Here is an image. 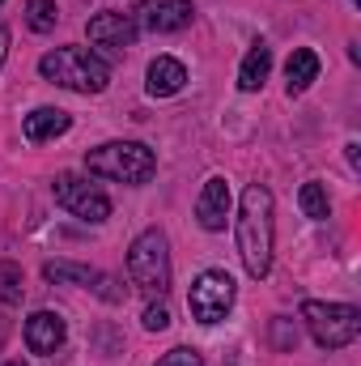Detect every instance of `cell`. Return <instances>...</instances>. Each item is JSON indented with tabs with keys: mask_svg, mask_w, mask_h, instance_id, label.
I'll return each mask as SVG.
<instances>
[{
	"mask_svg": "<svg viewBox=\"0 0 361 366\" xmlns=\"http://www.w3.org/2000/svg\"><path fill=\"white\" fill-rule=\"evenodd\" d=\"M272 239H276V222H272V192L264 183H247L243 204H238V256L247 264V273L268 277L272 269Z\"/></svg>",
	"mask_w": 361,
	"mask_h": 366,
	"instance_id": "obj_1",
	"label": "cell"
},
{
	"mask_svg": "<svg viewBox=\"0 0 361 366\" xmlns=\"http://www.w3.org/2000/svg\"><path fill=\"white\" fill-rule=\"evenodd\" d=\"M39 73L64 90H77V94H102L111 86V69L86 51V47H56L39 60Z\"/></svg>",
	"mask_w": 361,
	"mask_h": 366,
	"instance_id": "obj_2",
	"label": "cell"
},
{
	"mask_svg": "<svg viewBox=\"0 0 361 366\" xmlns=\"http://www.w3.org/2000/svg\"><path fill=\"white\" fill-rule=\"evenodd\" d=\"M86 167H90V175L115 183H145L158 171V158L141 141H111V145H98L86 154Z\"/></svg>",
	"mask_w": 361,
	"mask_h": 366,
	"instance_id": "obj_3",
	"label": "cell"
},
{
	"mask_svg": "<svg viewBox=\"0 0 361 366\" xmlns=\"http://www.w3.org/2000/svg\"><path fill=\"white\" fill-rule=\"evenodd\" d=\"M128 277L136 290L162 298L171 290V252H166V234L162 230H145L132 247H128Z\"/></svg>",
	"mask_w": 361,
	"mask_h": 366,
	"instance_id": "obj_4",
	"label": "cell"
},
{
	"mask_svg": "<svg viewBox=\"0 0 361 366\" xmlns=\"http://www.w3.org/2000/svg\"><path fill=\"white\" fill-rule=\"evenodd\" d=\"M302 320H306L310 337L323 350H345V345L357 341L361 332V311L349 307V302H319V298H310V302H302Z\"/></svg>",
	"mask_w": 361,
	"mask_h": 366,
	"instance_id": "obj_5",
	"label": "cell"
},
{
	"mask_svg": "<svg viewBox=\"0 0 361 366\" xmlns=\"http://www.w3.org/2000/svg\"><path fill=\"white\" fill-rule=\"evenodd\" d=\"M187 307H191V315L200 320V324H221L225 320V311L234 307V277L221 273V269H208V273H200L191 281V290H187Z\"/></svg>",
	"mask_w": 361,
	"mask_h": 366,
	"instance_id": "obj_6",
	"label": "cell"
},
{
	"mask_svg": "<svg viewBox=\"0 0 361 366\" xmlns=\"http://www.w3.org/2000/svg\"><path fill=\"white\" fill-rule=\"evenodd\" d=\"M51 192H56V204H64V209L77 213L81 222H106V217H111L106 192H98L93 183L77 179V175H56Z\"/></svg>",
	"mask_w": 361,
	"mask_h": 366,
	"instance_id": "obj_7",
	"label": "cell"
},
{
	"mask_svg": "<svg viewBox=\"0 0 361 366\" xmlns=\"http://www.w3.org/2000/svg\"><path fill=\"white\" fill-rule=\"evenodd\" d=\"M86 34H90L93 47L123 51V47H132V43H136V21H132L128 13H98V17H90Z\"/></svg>",
	"mask_w": 361,
	"mask_h": 366,
	"instance_id": "obj_8",
	"label": "cell"
},
{
	"mask_svg": "<svg viewBox=\"0 0 361 366\" xmlns=\"http://www.w3.org/2000/svg\"><path fill=\"white\" fill-rule=\"evenodd\" d=\"M230 183L221 179V175H213V179L200 187V200H195V217H200V226L204 230H225V222H230Z\"/></svg>",
	"mask_w": 361,
	"mask_h": 366,
	"instance_id": "obj_9",
	"label": "cell"
},
{
	"mask_svg": "<svg viewBox=\"0 0 361 366\" xmlns=\"http://www.w3.org/2000/svg\"><path fill=\"white\" fill-rule=\"evenodd\" d=\"M191 21V0H145L141 4V26L153 34H175Z\"/></svg>",
	"mask_w": 361,
	"mask_h": 366,
	"instance_id": "obj_10",
	"label": "cell"
},
{
	"mask_svg": "<svg viewBox=\"0 0 361 366\" xmlns=\"http://www.w3.org/2000/svg\"><path fill=\"white\" fill-rule=\"evenodd\" d=\"M26 345L30 354H56L64 345V320L56 311H34L26 320Z\"/></svg>",
	"mask_w": 361,
	"mask_h": 366,
	"instance_id": "obj_11",
	"label": "cell"
},
{
	"mask_svg": "<svg viewBox=\"0 0 361 366\" xmlns=\"http://www.w3.org/2000/svg\"><path fill=\"white\" fill-rule=\"evenodd\" d=\"M68 128H73V115H68V111H60V107H39V111H30V115H26V124H21L26 141H34V145L56 141V137H64Z\"/></svg>",
	"mask_w": 361,
	"mask_h": 366,
	"instance_id": "obj_12",
	"label": "cell"
},
{
	"mask_svg": "<svg viewBox=\"0 0 361 366\" xmlns=\"http://www.w3.org/2000/svg\"><path fill=\"white\" fill-rule=\"evenodd\" d=\"M183 86H187V69H183L179 60L158 56V60L149 64V81H145V90L153 94V98H171V94H179Z\"/></svg>",
	"mask_w": 361,
	"mask_h": 366,
	"instance_id": "obj_13",
	"label": "cell"
},
{
	"mask_svg": "<svg viewBox=\"0 0 361 366\" xmlns=\"http://www.w3.org/2000/svg\"><path fill=\"white\" fill-rule=\"evenodd\" d=\"M315 77H319V56H315L310 47H298V51L285 60V90L289 94H306Z\"/></svg>",
	"mask_w": 361,
	"mask_h": 366,
	"instance_id": "obj_14",
	"label": "cell"
},
{
	"mask_svg": "<svg viewBox=\"0 0 361 366\" xmlns=\"http://www.w3.org/2000/svg\"><path fill=\"white\" fill-rule=\"evenodd\" d=\"M272 73V51L264 47V43H255L251 51H247V60H243V69H238V90L255 94L264 81H268Z\"/></svg>",
	"mask_w": 361,
	"mask_h": 366,
	"instance_id": "obj_15",
	"label": "cell"
},
{
	"mask_svg": "<svg viewBox=\"0 0 361 366\" xmlns=\"http://www.w3.org/2000/svg\"><path fill=\"white\" fill-rule=\"evenodd\" d=\"M43 277L47 281H73V285H93V269L90 264H73V260H51V264H43Z\"/></svg>",
	"mask_w": 361,
	"mask_h": 366,
	"instance_id": "obj_16",
	"label": "cell"
},
{
	"mask_svg": "<svg viewBox=\"0 0 361 366\" xmlns=\"http://www.w3.org/2000/svg\"><path fill=\"white\" fill-rule=\"evenodd\" d=\"M298 204H302V213L306 217H315V222H323L327 213H332V200H327V192H323V183H302V192H298Z\"/></svg>",
	"mask_w": 361,
	"mask_h": 366,
	"instance_id": "obj_17",
	"label": "cell"
},
{
	"mask_svg": "<svg viewBox=\"0 0 361 366\" xmlns=\"http://www.w3.org/2000/svg\"><path fill=\"white\" fill-rule=\"evenodd\" d=\"M21 294H26V285H21V269H17L13 260H0V302H4V307H17Z\"/></svg>",
	"mask_w": 361,
	"mask_h": 366,
	"instance_id": "obj_18",
	"label": "cell"
},
{
	"mask_svg": "<svg viewBox=\"0 0 361 366\" xmlns=\"http://www.w3.org/2000/svg\"><path fill=\"white\" fill-rule=\"evenodd\" d=\"M26 26L34 34L56 30V0H26Z\"/></svg>",
	"mask_w": 361,
	"mask_h": 366,
	"instance_id": "obj_19",
	"label": "cell"
},
{
	"mask_svg": "<svg viewBox=\"0 0 361 366\" xmlns=\"http://www.w3.org/2000/svg\"><path fill=\"white\" fill-rule=\"evenodd\" d=\"M145 328H149V332L171 328V307H166V302H149V307H145Z\"/></svg>",
	"mask_w": 361,
	"mask_h": 366,
	"instance_id": "obj_20",
	"label": "cell"
},
{
	"mask_svg": "<svg viewBox=\"0 0 361 366\" xmlns=\"http://www.w3.org/2000/svg\"><path fill=\"white\" fill-rule=\"evenodd\" d=\"M153 366H204V358H200V354H195V350H171V354H162V358H158V362Z\"/></svg>",
	"mask_w": 361,
	"mask_h": 366,
	"instance_id": "obj_21",
	"label": "cell"
},
{
	"mask_svg": "<svg viewBox=\"0 0 361 366\" xmlns=\"http://www.w3.org/2000/svg\"><path fill=\"white\" fill-rule=\"evenodd\" d=\"M276 345H280V350H293V345H298V328L289 332V324L276 320Z\"/></svg>",
	"mask_w": 361,
	"mask_h": 366,
	"instance_id": "obj_22",
	"label": "cell"
},
{
	"mask_svg": "<svg viewBox=\"0 0 361 366\" xmlns=\"http://www.w3.org/2000/svg\"><path fill=\"white\" fill-rule=\"evenodd\" d=\"M4 56H9V30L0 26V64H4Z\"/></svg>",
	"mask_w": 361,
	"mask_h": 366,
	"instance_id": "obj_23",
	"label": "cell"
},
{
	"mask_svg": "<svg viewBox=\"0 0 361 366\" xmlns=\"http://www.w3.org/2000/svg\"><path fill=\"white\" fill-rule=\"evenodd\" d=\"M4 366H21V362H4Z\"/></svg>",
	"mask_w": 361,
	"mask_h": 366,
	"instance_id": "obj_24",
	"label": "cell"
},
{
	"mask_svg": "<svg viewBox=\"0 0 361 366\" xmlns=\"http://www.w3.org/2000/svg\"><path fill=\"white\" fill-rule=\"evenodd\" d=\"M0 4H4V0H0Z\"/></svg>",
	"mask_w": 361,
	"mask_h": 366,
	"instance_id": "obj_25",
	"label": "cell"
}]
</instances>
